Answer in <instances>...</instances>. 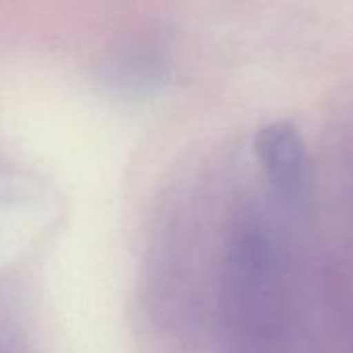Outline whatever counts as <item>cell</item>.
Listing matches in <instances>:
<instances>
[{"instance_id": "cell-1", "label": "cell", "mask_w": 353, "mask_h": 353, "mask_svg": "<svg viewBox=\"0 0 353 353\" xmlns=\"http://www.w3.org/2000/svg\"><path fill=\"white\" fill-rule=\"evenodd\" d=\"M254 155L277 199L302 211L312 196V163L298 126L290 120H275L259 128Z\"/></svg>"}]
</instances>
